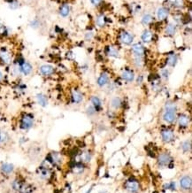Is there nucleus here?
<instances>
[{
	"label": "nucleus",
	"instance_id": "obj_25",
	"mask_svg": "<svg viewBox=\"0 0 192 193\" xmlns=\"http://www.w3.org/2000/svg\"><path fill=\"white\" fill-rule=\"evenodd\" d=\"M106 23H107V18H106V16L105 14L102 13V14H99V15L97 16V18H96V24H97V26L98 28H105V25H106Z\"/></svg>",
	"mask_w": 192,
	"mask_h": 193
},
{
	"label": "nucleus",
	"instance_id": "obj_16",
	"mask_svg": "<svg viewBox=\"0 0 192 193\" xmlns=\"http://www.w3.org/2000/svg\"><path fill=\"white\" fill-rule=\"evenodd\" d=\"M121 78L127 83H132L135 80V73L131 69H124L121 73Z\"/></svg>",
	"mask_w": 192,
	"mask_h": 193
},
{
	"label": "nucleus",
	"instance_id": "obj_15",
	"mask_svg": "<svg viewBox=\"0 0 192 193\" xmlns=\"http://www.w3.org/2000/svg\"><path fill=\"white\" fill-rule=\"evenodd\" d=\"M84 99L83 94L79 91L78 90H73L71 91V100L74 104H80Z\"/></svg>",
	"mask_w": 192,
	"mask_h": 193
},
{
	"label": "nucleus",
	"instance_id": "obj_44",
	"mask_svg": "<svg viewBox=\"0 0 192 193\" xmlns=\"http://www.w3.org/2000/svg\"><path fill=\"white\" fill-rule=\"evenodd\" d=\"M4 79V75H3V73L0 71V81H2Z\"/></svg>",
	"mask_w": 192,
	"mask_h": 193
},
{
	"label": "nucleus",
	"instance_id": "obj_43",
	"mask_svg": "<svg viewBox=\"0 0 192 193\" xmlns=\"http://www.w3.org/2000/svg\"><path fill=\"white\" fill-rule=\"evenodd\" d=\"M142 79H143V77L142 76H140L138 78H137V84H141L142 82Z\"/></svg>",
	"mask_w": 192,
	"mask_h": 193
},
{
	"label": "nucleus",
	"instance_id": "obj_10",
	"mask_svg": "<svg viewBox=\"0 0 192 193\" xmlns=\"http://www.w3.org/2000/svg\"><path fill=\"white\" fill-rule=\"evenodd\" d=\"M132 53L135 56H142L145 54V47L142 43H135L131 46Z\"/></svg>",
	"mask_w": 192,
	"mask_h": 193
},
{
	"label": "nucleus",
	"instance_id": "obj_26",
	"mask_svg": "<svg viewBox=\"0 0 192 193\" xmlns=\"http://www.w3.org/2000/svg\"><path fill=\"white\" fill-rule=\"evenodd\" d=\"M110 106L113 110L120 109L122 106V100L120 99V98L119 97H114L111 99L110 102Z\"/></svg>",
	"mask_w": 192,
	"mask_h": 193
},
{
	"label": "nucleus",
	"instance_id": "obj_6",
	"mask_svg": "<svg viewBox=\"0 0 192 193\" xmlns=\"http://www.w3.org/2000/svg\"><path fill=\"white\" fill-rule=\"evenodd\" d=\"M161 137L165 143H171L175 139V132L171 128H164L161 130Z\"/></svg>",
	"mask_w": 192,
	"mask_h": 193
},
{
	"label": "nucleus",
	"instance_id": "obj_39",
	"mask_svg": "<svg viewBox=\"0 0 192 193\" xmlns=\"http://www.w3.org/2000/svg\"><path fill=\"white\" fill-rule=\"evenodd\" d=\"M97 112H96V110H95V108L92 106H89L88 108H87V113L90 115V116H92V115H94L95 113H96Z\"/></svg>",
	"mask_w": 192,
	"mask_h": 193
},
{
	"label": "nucleus",
	"instance_id": "obj_30",
	"mask_svg": "<svg viewBox=\"0 0 192 193\" xmlns=\"http://www.w3.org/2000/svg\"><path fill=\"white\" fill-rule=\"evenodd\" d=\"M178 62V56L176 54H171L167 57V63L170 67H175Z\"/></svg>",
	"mask_w": 192,
	"mask_h": 193
},
{
	"label": "nucleus",
	"instance_id": "obj_3",
	"mask_svg": "<svg viewBox=\"0 0 192 193\" xmlns=\"http://www.w3.org/2000/svg\"><path fill=\"white\" fill-rule=\"evenodd\" d=\"M119 40L124 45H132L135 40V35L130 31L122 30L119 35Z\"/></svg>",
	"mask_w": 192,
	"mask_h": 193
},
{
	"label": "nucleus",
	"instance_id": "obj_22",
	"mask_svg": "<svg viewBox=\"0 0 192 193\" xmlns=\"http://www.w3.org/2000/svg\"><path fill=\"white\" fill-rule=\"evenodd\" d=\"M0 170L4 175H11L14 171V166L11 163H3L0 167Z\"/></svg>",
	"mask_w": 192,
	"mask_h": 193
},
{
	"label": "nucleus",
	"instance_id": "obj_7",
	"mask_svg": "<svg viewBox=\"0 0 192 193\" xmlns=\"http://www.w3.org/2000/svg\"><path fill=\"white\" fill-rule=\"evenodd\" d=\"M19 67H20V75L25 76H30L32 74L34 69L32 64L30 62L27 61V60H25L21 65H20Z\"/></svg>",
	"mask_w": 192,
	"mask_h": 193
},
{
	"label": "nucleus",
	"instance_id": "obj_20",
	"mask_svg": "<svg viewBox=\"0 0 192 193\" xmlns=\"http://www.w3.org/2000/svg\"><path fill=\"white\" fill-rule=\"evenodd\" d=\"M105 52L109 57H112V58L120 57V50L116 46H113V45H108L105 49Z\"/></svg>",
	"mask_w": 192,
	"mask_h": 193
},
{
	"label": "nucleus",
	"instance_id": "obj_13",
	"mask_svg": "<svg viewBox=\"0 0 192 193\" xmlns=\"http://www.w3.org/2000/svg\"><path fill=\"white\" fill-rule=\"evenodd\" d=\"M178 26L176 25L175 22H169L164 29L165 35L167 36H174L177 33Z\"/></svg>",
	"mask_w": 192,
	"mask_h": 193
},
{
	"label": "nucleus",
	"instance_id": "obj_28",
	"mask_svg": "<svg viewBox=\"0 0 192 193\" xmlns=\"http://www.w3.org/2000/svg\"><path fill=\"white\" fill-rule=\"evenodd\" d=\"M143 57L142 56H135L133 55V64L136 68H142L143 66Z\"/></svg>",
	"mask_w": 192,
	"mask_h": 193
},
{
	"label": "nucleus",
	"instance_id": "obj_4",
	"mask_svg": "<svg viewBox=\"0 0 192 193\" xmlns=\"http://www.w3.org/2000/svg\"><path fill=\"white\" fill-rule=\"evenodd\" d=\"M0 61L4 65H11L13 62V54L7 47L0 48Z\"/></svg>",
	"mask_w": 192,
	"mask_h": 193
},
{
	"label": "nucleus",
	"instance_id": "obj_41",
	"mask_svg": "<svg viewBox=\"0 0 192 193\" xmlns=\"http://www.w3.org/2000/svg\"><path fill=\"white\" fill-rule=\"evenodd\" d=\"M165 188L170 189V190L174 191V190H175V184L174 182H172V183H170V184H167L165 185Z\"/></svg>",
	"mask_w": 192,
	"mask_h": 193
},
{
	"label": "nucleus",
	"instance_id": "obj_12",
	"mask_svg": "<svg viewBox=\"0 0 192 193\" xmlns=\"http://www.w3.org/2000/svg\"><path fill=\"white\" fill-rule=\"evenodd\" d=\"M171 161H172V158L167 152L160 153L158 157V163L160 166H168L170 165Z\"/></svg>",
	"mask_w": 192,
	"mask_h": 193
},
{
	"label": "nucleus",
	"instance_id": "obj_42",
	"mask_svg": "<svg viewBox=\"0 0 192 193\" xmlns=\"http://www.w3.org/2000/svg\"><path fill=\"white\" fill-rule=\"evenodd\" d=\"M102 2H103V0H90V3L94 6H98L99 5L102 4Z\"/></svg>",
	"mask_w": 192,
	"mask_h": 193
},
{
	"label": "nucleus",
	"instance_id": "obj_38",
	"mask_svg": "<svg viewBox=\"0 0 192 193\" xmlns=\"http://www.w3.org/2000/svg\"><path fill=\"white\" fill-rule=\"evenodd\" d=\"M161 76H162V78L164 80H167L168 77H169V71H168V69H167V68L163 69L161 71Z\"/></svg>",
	"mask_w": 192,
	"mask_h": 193
},
{
	"label": "nucleus",
	"instance_id": "obj_36",
	"mask_svg": "<svg viewBox=\"0 0 192 193\" xmlns=\"http://www.w3.org/2000/svg\"><path fill=\"white\" fill-rule=\"evenodd\" d=\"M182 148H183V150L185 152L190 151V150H191V142H190V140H186L185 142H183V144H182Z\"/></svg>",
	"mask_w": 192,
	"mask_h": 193
},
{
	"label": "nucleus",
	"instance_id": "obj_18",
	"mask_svg": "<svg viewBox=\"0 0 192 193\" xmlns=\"http://www.w3.org/2000/svg\"><path fill=\"white\" fill-rule=\"evenodd\" d=\"M126 189L128 192L135 193L138 191L139 190V184L135 180H129L127 184H126Z\"/></svg>",
	"mask_w": 192,
	"mask_h": 193
},
{
	"label": "nucleus",
	"instance_id": "obj_1",
	"mask_svg": "<svg viewBox=\"0 0 192 193\" xmlns=\"http://www.w3.org/2000/svg\"><path fill=\"white\" fill-rule=\"evenodd\" d=\"M176 118H177V106L174 102L168 101L165 105L162 119L165 122L168 124H172L175 122Z\"/></svg>",
	"mask_w": 192,
	"mask_h": 193
},
{
	"label": "nucleus",
	"instance_id": "obj_11",
	"mask_svg": "<svg viewBox=\"0 0 192 193\" xmlns=\"http://www.w3.org/2000/svg\"><path fill=\"white\" fill-rule=\"evenodd\" d=\"M37 173H38V176L42 180H47L51 176V172H50V169L49 168V167L45 166V165H42V164L38 168Z\"/></svg>",
	"mask_w": 192,
	"mask_h": 193
},
{
	"label": "nucleus",
	"instance_id": "obj_5",
	"mask_svg": "<svg viewBox=\"0 0 192 193\" xmlns=\"http://www.w3.org/2000/svg\"><path fill=\"white\" fill-rule=\"evenodd\" d=\"M39 74L44 77H49L55 74V67L49 64H43L39 67Z\"/></svg>",
	"mask_w": 192,
	"mask_h": 193
},
{
	"label": "nucleus",
	"instance_id": "obj_21",
	"mask_svg": "<svg viewBox=\"0 0 192 193\" xmlns=\"http://www.w3.org/2000/svg\"><path fill=\"white\" fill-rule=\"evenodd\" d=\"M180 184H181V187L183 190H190L191 188L192 185V181L190 176H184L182 177L181 180H180Z\"/></svg>",
	"mask_w": 192,
	"mask_h": 193
},
{
	"label": "nucleus",
	"instance_id": "obj_9",
	"mask_svg": "<svg viewBox=\"0 0 192 193\" xmlns=\"http://www.w3.org/2000/svg\"><path fill=\"white\" fill-rule=\"evenodd\" d=\"M169 13H170L169 9L167 7L161 6V7H159L156 11V18L159 21H164L168 18Z\"/></svg>",
	"mask_w": 192,
	"mask_h": 193
},
{
	"label": "nucleus",
	"instance_id": "obj_45",
	"mask_svg": "<svg viewBox=\"0 0 192 193\" xmlns=\"http://www.w3.org/2000/svg\"><path fill=\"white\" fill-rule=\"evenodd\" d=\"M100 193H106V192H105V191H102V192H100Z\"/></svg>",
	"mask_w": 192,
	"mask_h": 193
},
{
	"label": "nucleus",
	"instance_id": "obj_19",
	"mask_svg": "<svg viewBox=\"0 0 192 193\" xmlns=\"http://www.w3.org/2000/svg\"><path fill=\"white\" fill-rule=\"evenodd\" d=\"M35 99H36L37 104L42 107H46L48 106V103H49L48 98L43 93H37L35 96Z\"/></svg>",
	"mask_w": 192,
	"mask_h": 193
},
{
	"label": "nucleus",
	"instance_id": "obj_2",
	"mask_svg": "<svg viewBox=\"0 0 192 193\" xmlns=\"http://www.w3.org/2000/svg\"><path fill=\"white\" fill-rule=\"evenodd\" d=\"M35 124V117L32 113H22L20 119V128L21 130H29L34 127Z\"/></svg>",
	"mask_w": 192,
	"mask_h": 193
},
{
	"label": "nucleus",
	"instance_id": "obj_31",
	"mask_svg": "<svg viewBox=\"0 0 192 193\" xmlns=\"http://www.w3.org/2000/svg\"><path fill=\"white\" fill-rule=\"evenodd\" d=\"M29 26H30V28H33V29H39V28L42 27V21H41L38 18H35V19L30 20Z\"/></svg>",
	"mask_w": 192,
	"mask_h": 193
},
{
	"label": "nucleus",
	"instance_id": "obj_17",
	"mask_svg": "<svg viewBox=\"0 0 192 193\" xmlns=\"http://www.w3.org/2000/svg\"><path fill=\"white\" fill-rule=\"evenodd\" d=\"M70 13H71V7H70L69 4L64 3L59 6V14L62 18H67L70 15Z\"/></svg>",
	"mask_w": 192,
	"mask_h": 193
},
{
	"label": "nucleus",
	"instance_id": "obj_23",
	"mask_svg": "<svg viewBox=\"0 0 192 193\" xmlns=\"http://www.w3.org/2000/svg\"><path fill=\"white\" fill-rule=\"evenodd\" d=\"M90 101H91L92 106L95 108L96 112H99L102 110V101L101 99L97 97V96H92L91 98H90Z\"/></svg>",
	"mask_w": 192,
	"mask_h": 193
},
{
	"label": "nucleus",
	"instance_id": "obj_33",
	"mask_svg": "<svg viewBox=\"0 0 192 193\" xmlns=\"http://www.w3.org/2000/svg\"><path fill=\"white\" fill-rule=\"evenodd\" d=\"M9 35V28L7 26L0 22V37H7Z\"/></svg>",
	"mask_w": 192,
	"mask_h": 193
},
{
	"label": "nucleus",
	"instance_id": "obj_27",
	"mask_svg": "<svg viewBox=\"0 0 192 193\" xmlns=\"http://www.w3.org/2000/svg\"><path fill=\"white\" fill-rule=\"evenodd\" d=\"M109 83V76L106 73H102L98 79V85L99 87H104Z\"/></svg>",
	"mask_w": 192,
	"mask_h": 193
},
{
	"label": "nucleus",
	"instance_id": "obj_46",
	"mask_svg": "<svg viewBox=\"0 0 192 193\" xmlns=\"http://www.w3.org/2000/svg\"><path fill=\"white\" fill-rule=\"evenodd\" d=\"M0 146H1V144H0Z\"/></svg>",
	"mask_w": 192,
	"mask_h": 193
},
{
	"label": "nucleus",
	"instance_id": "obj_37",
	"mask_svg": "<svg viewBox=\"0 0 192 193\" xmlns=\"http://www.w3.org/2000/svg\"><path fill=\"white\" fill-rule=\"evenodd\" d=\"M173 6L177 9H183L185 6L184 0H175L173 2Z\"/></svg>",
	"mask_w": 192,
	"mask_h": 193
},
{
	"label": "nucleus",
	"instance_id": "obj_14",
	"mask_svg": "<svg viewBox=\"0 0 192 193\" xmlns=\"http://www.w3.org/2000/svg\"><path fill=\"white\" fill-rule=\"evenodd\" d=\"M154 34L150 29H144L141 34V40L144 43H150L153 41Z\"/></svg>",
	"mask_w": 192,
	"mask_h": 193
},
{
	"label": "nucleus",
	"instance_id": "obj_35",
	"mask_svg": "<svg viewBox=\"0 0 192 193\" xmlns=\"http://www.w3.org/2000/svg\"><path fill=\"white\" fill-rule=\"evenodd\" d=\"M9 8L12 10H16L20 7V2L18 0H7Z\"/></svg>",
	"mask_w": 192,
	"mask_h": 193
},
{
	"label": "nucleus",
	"instance_id": "obj_8",
	"mask_svg": "<svg viewBox=\"0 0 192 193\" xmlns=\"http://www.w3.org/2000/svg\"><path fill=\"white\" fill-rule=\"evenodd\" d=\"M176 121H177V123L180 128H188L190 124V118L189 115L185 114V113H181L179 114L177 118H176Z\"/></svg>",
	"mask_w": 192,
	"mask_h": 193
},
{
	"label": "nucleus",
	"instance_id": "obj_29",
	"mask_svg": "<svg viewBox=\"0 0 192 193\" xmlns=\"http://www.w3.org/2000/svg\"><path fill=\"white\" fill-rule=\"evenodd\" d=\"M24 184V182L20 179V178H16L13 180V182L12 183V188L15 191H20V188L22 187V185Z\"/></svg>",
	"mask_w": 192,
	"mask_h": 193
},
{
	"label": "nucleus",
	"instance_id": "obj_34",
	"mask_svg": "<svg viewBox=\"0 0 192 193\" xmlns=\"http://www.w3.org/2000/svg\"><path fill=\"white\" fill-rule=\"evenodd\" d=\"M34 189L33 187L31 186L30 184H23L22 185V187L20 188V193H32L33 192Z\"/></svg>",
	"mask_w": 192,
	"mask_h": 193
},
{
	"label": "nucleus",
	"instance_id": "obj_40",
	"mask_svg": "<svg viewBox=\"0 0 192 193\" xmlns=\"http://www.w3.org/2000/svg\"><path fill=\"white\" fill-rule=\"evenodd\" d=\"M93 37H94V34H93V32H91V31H89V32H87V33L85 34V39H86L87 41H90V40H92Z\"/></svg>",
	"mask_w": 192,
	"mask_h": 193
},
{
	"label": "nucleus",
	"instance_id": "obj_24",
	"mask_svg": "<svg viewBox=\"0 0 192 193\" xmlns=\"http://www.w3.org/2000/svg\"><path fill=\"white\" fill-rule=\"evenodd\" d=\"M153 21H154V17L152 16L150 13H145V14H143L142 19H141V23L144 27L150 26L151 23H153Z\"/></svg>",
	"mask_w": 192,
	"mask_h": 193
},
{
	"label": "nucleus",
	"instance_id": "obj_32",
	"mask_svg": "<svg viewBox=\"0 0 192 193\" xmlns=\"http://www.w3.org/2000/svg\"><path fill=\"white\" fill-rule=\"evenodd\" d=\"M80 160L81 161H83L84 163H89L90 160H91V154L89 151H83L81 156H80Z\"/></svg>",
	"mask_w": 192,
	"mask_h": 193
}]
</instances>
